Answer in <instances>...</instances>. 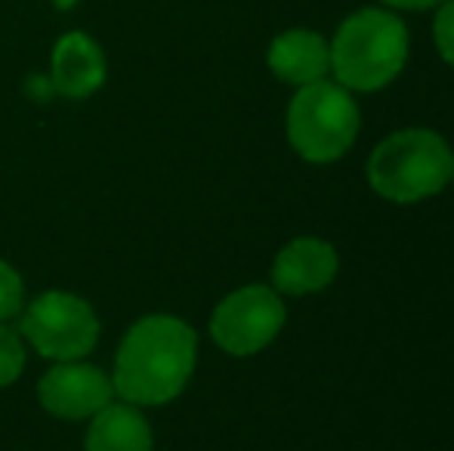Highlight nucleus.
I'll return each instance as SVG.
<instances>
[{
	"instance_id": "39448f33",
	"label": "nucleus",
	"mask_w": 454,
	"mask_h": 451,
	"mask_svg": "<svg viewBox=\"0 0 454 451\" xmlns=\"http://www.w3.org/2000/svg\"><path fill=\"white\" fill-rule=\"evenodd\" d=\"M22 334L31 346L53 362L84 359L99 340V319L87 300L66 291H47L28 303Z\"/></svg>"
},
{
	"instance_id": "dca6fc26",
	"label": "nucleus",
	"mask_w": 454,
	"mask_h": 451,
	"mask_svg": "<svg viewBox=\"0 0 454 451\" xmlns=\"http://www.w3.org/2000/svg\"><path fill=\"white\" fill-rule=\"evenodd\" d=\"M53 4L59 6V10H68V6H72V4H78V0H53Z\"/></svg>"
},
{
	"instance_id": "0eeeda50",
	"label": "nucleus",
	"mask_w": 454,
	"mask_h": 451,
	"mask_svg": "<svg viewBox=\"0 0 454 451\" xmlns=\"http://www.w3.org/2000/svg\"><path fill=\"white\" fill-rule=\"evenodd\" d=\"M37 396L50 415L62 417V421H81V417H93L96 411L112 405L114 384L102 368L74 359L50 368L41 377Z\"/></svg>"
},
{
	"instance_id": "20e7f679",
	"label": "nucleus",
	"mask_w": 454,
	"mask_h": 451,
	"mask_svg": "<svg viewBox=\"0 0 454 451\" xmlns=\"http://www.w3.org/2000/svg\"><path fill=\"white\" fill-rule=\"evenodd\" d=\"M356 133H359V109L343 87L325 81L300 87L287 109V136L306 161H337L353 145Z\"/></svg>"
},
{
	"instance_id": "4468645a",
	"label": "nucleus",
	"mask_w": 454,
	"mask_h": 451,
	"mask_svg": "<svg viewBox=\"0 0 454 451\" xmlns=\"http://www.w3.org/2000/svg\"><path fill=\"white\" fill-rule=\"evenodd\" d=\"M436 47L439 53H442V59L449 62V66H454V0H449V4L439 10L436 16Z\"/></svg>"
},
{
	"instance_id": "9b49d317",
	"label": "nucleus",
	"mask_w": 454,
	"mask_h": 451,
	"mask_svg": "<svg viewBox=\"0 0 454 451\" xmlns=\"http://www.w3.org/2000/svg\"><path fill=\"white\" fill-rule=\"evenodd\" d=\"M87 451H152V430L145 417L137 411V405L121 402L106 405L93 415V424L87 430Z\"/></svg>"
},
{
	"instance_id": "6e6552de",
	"label": "nucleus",
	"mask_w": 454,
	"mask_h": 451,
	"mask_svg": "<svg viewBox=\"0 0 454 451\" xmlns=\"http://www.w3.org/2000/svg\"><path fill=\"white\" fill-rule=\"evenodd\" d=\"M337 276V251L322 238H297L281 247L272 266V282L285 294H312Z\"/></svg>"
},
{
	"instance_id": "423d86ee",
	"label": "nucleus",
	"mask_w": 454,
	"mask_h": 451,
	"mask_svg": "<svg viewBox=\"0 0 454 451\" xmlns=\"http://www.w3.org/2000/svg\"><path fill=\"white\" fill-rule=\"evenodd\" d=\"M285 325V303L272 288L251 284L229 294L210 319L216 346L232 355H254L278 338Z\"/></svg>"
},
{
	"instance_id": "f257e3e1",
	"label": "nucleus",
	"mask_w": 454,
	"mask_h": 451,
	"mask_svg": "<svg viewBox=\"0 0 454 451\" xmlns=\"http://www.w3.org/2000/svg\"><path fill=\"white\" fill-rule=\"evenodd\" d=\"M198 338L183 319L145 315L124 334L114 355L112 384L130 405H164L176 399L195 371Z\"/></svg>"
},
{
	"instance_id": "f3484780",
	"label": "nucleus",
	"mask_w": 454,
	"mask_h": 451,
	"mask_svg": "<svg viewBox=\"0 0 454 451\" xmlns=\"http://www.w3.org/2000/svg\"><path fill=\"white\" fill-rule=\"evenodd\" d=\"M451 180H454V174H451Z\"/></svg>"
},
{
	"instance_id": "9d476101",
	"label": "nucleus",
	"mask_w": 454,
	"mask_h": 451,
	"mask_svg": "<svg viewBox=\"0 0 454 451\" xmlns=\"http://www.w3.org/2000/svg\"><path fill=\"white\" fill-rule=\"evenodd\" d=\"M270 68L287 84H316L328 74L331 50L312 31H285L270 47Z\"/></svg>"
},
{
	"instance_id": "7ed1b4c3",
	"label": "nucleus",
	"mask_w": 454,
	"mask_h": 451,
	"mask_svg": "<svg viewBox=\"0 0 454 451\" xmlns=\"http://www.w3.org/2000/svg\"><path fill=\"white\" fill-rule=\"evenodd\" d=\"M454 155L439 133L402 130L383 139L368 161V180L377 195L399 205L430 198L451 183Z\"/></svg>"
},
{
	"instance_id": "f03ea898",
	"label": "nucleus",
	"mask_w": 454,
	"mask_h": 451,
	"mask_svg": "<svg viewBox=\"0 0 454 451\" xmlns=\"http://www.w3.org/2000/svg\"><path fill=\"white\" fill-rule=\"evenodd\" d=\"M408 59V31L395 16L362 10L340 25L331 43V68L349 90H380Z\"/></svg>"
},
{
	"instance_id": "ddd939ff",
	"label": "nucleus",
	"mask_w": 454,
	"mask_h": 451,
	"mask_svg": "<svg viewBox=\"0 0 454 451\" xmlns=\"http://www.w3.org/2000/svg\"><path fill=\"white\" fill-rule=\"evenodd\" d=\"M22 300H25L22 278H19V272L10 263L0 260V322L12 319L22 309Z\"/></svg>"
},
{
	"instance_id": "f8f14e48",
	"label": "nucleus",
	"mask_w": 454,
	"mask_h": 451,
	"mask_svg": "<svg viewBox=\"0 0 454 451\" xmlns=\"http://www.w3.org/2000/svg\"><path fill=\"white\" fill-rule=\"evenodd\" d=\"M25 368V346L19 340L16 331L4 328L0 322V386H10L12 380H19Z\"/></svg>"
},
{
	"instance_id": "2eb2a0df",
	"label": "nucleus",
	"mask_w": 454,
	"mask_h": 451,
	"mask_svg": "<svg viewBox=\"0 0 454 451\" xmlns=\"http://www.w3.org/2000/svg\"><path fill=\"white\" fill-rule=\"evenodd\" d=\"M389 6H402V10H427V6H436L442 0H383Z\"/></svg>"
},
{
	"instance_id": "1a4fd4ad",
	"label": "nucleus",
	"mask_w": 454,
	"mask_h": 451,
	"mask_svg": "<svg viewBox=\"0 0 454 451\" xmlns=\"http://www.w3.org/2000/svg\"><path fill=\"white\" fill-rule=\"evenodd\" d=\"M102 81H106V56L99 43L81 31L59 37L53 47V74H50L53 90L68 99H84L99 90Z\"/></svg>"
}]
</instances>
